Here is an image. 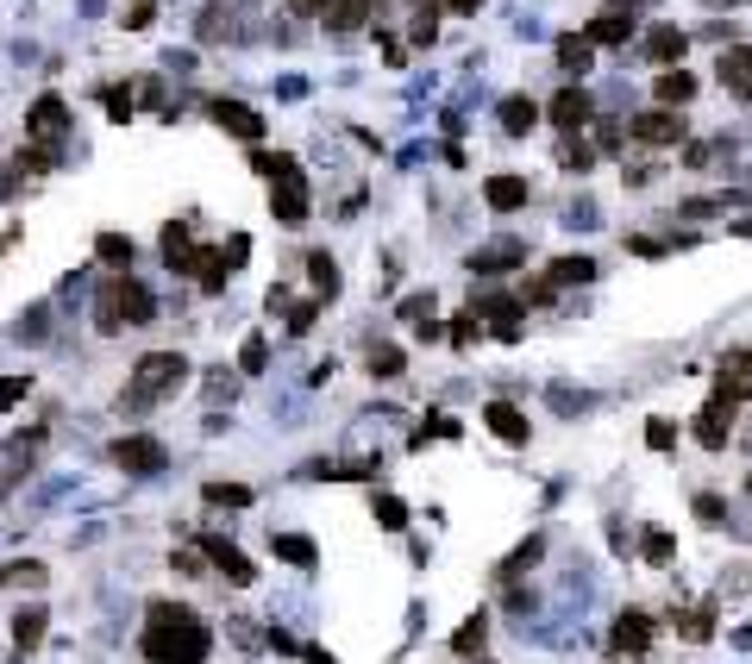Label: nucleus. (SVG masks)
I'll return each instance as SVG.
<instances>
[{
    "label": "nucleus",
    "instance_id": "47",
    "mask_svg": "<svg viewBox=\"0 0 752 664\" xmlns=\"http://www.w3.org/2000/svg\"><path fill=\"white\" fill-rule=\"evenodd\" d=\"M483 332V314H464V320H452V345H470Z\"/></svg>",
    "mask_w": 752,
    "mask_h": 664
},
{
    "label": "nucleus",
    "instance_id": "55",
    "mask_svg": "<svg viewBox=\"0 0 752 664\" xmlns=\"http://www.w3.org/2000/svg\"><path fill=\"white\" fill-rule=\"evenodd\" d=\"M740 239H752V220H746V226H740Z\"/></svg>",
    "mask_w": 752,
    "mask_h": 664
},
{
    "label": "nucleus",
    "instance_id": "24",
    "mask_svg": "<svg viewBox=\"0 0 752 664\" xmlns=\"http://www.w3.org/2000/svg\"><path fill=\"white\" fill-rule=\"evenodd\" d=\"M44 627H51V614H44V608H19L13 614V646L19 652H38L44 646Z\"/></svg>",
    "mask_w": 752,
    "mask_h": 664
},
{
    "label": "nucleus",
    "instance_id": "12",
    "mask_svg": "<svg viewBox=\"0 0 752 664\" xmlns=\"http://www.w3.org/2000/svg\"><path fill=\"white\" fill-rule=\"evenodd\" d=\"M552 126L558 132H583V126H590V94H583L577 82H564L552 94Z\"/></svg>",
    "mask_w": 752,
    "mask_h": 664
},
{
    "label": "nucleus",
    "instance_id": "20",
    "mask_svg": "<svg viewBox=\"0 0 752 664\" xmlns=\"http://www.w3.org/2000/svg\"><path fill=\"white\" fill-rule=\"evenodd\" d=\"M483 201L496 207V213L527 207V176H489V182H483Z\"/></svg>",
    "mask_w": 752,
    "mask_h": 664
},
{
    "label": "nucleus",
    "instance_id": "27",
    "mask_svg": "<svg viewBox=\"0 0 752 664\" xmlns=\"http://www.w3.org/2000/svg\"><path fill=\"white\" fill-rule=\"evenodd\" d=\"M120 314H126V320H151V314H157V301H151V289H145V282L120 276Z\"/></svg>",
    "mask_w": 752,
    "mask_h": 664
},
{
    "label": "nucleus",
    "instance_id": "16",
    "mask_svg": "<svg viewBox=\"0 0 752 664\" xmlns=\"http://www.w3.org/2000/svg\"><path fill=\"white\" fill-rule=\"evenodd\" d=\"M640 51H646L658 69H677V63H684V51H690V32H677V26H658V32L640 44Z\"/></svg>",
    "mask_w": 752,
    "mask_h": 664
},
{
    "label": "nucleus",
    "instance_id": "30",
    "mask_svg": "<svg viewBox=\"0 0 752 664\" xmlns=\"http://www.w3.org/2000/svg\"><path fill=\"white\" fill-rule=\"evenodd\" d=\"M308 276H314V295H320V301L339 295V264H333L326 251H308Z\"/></svg>",
    "mask_w": 752,
    "mask_h": 664
},
{
    "label": "nucleus",
    "instance_id": "38",
    "mask_svg": "<svg viewBox=\"0 0 752 664\" xmlns=\"http://www.w3.org/2000/svg\"><path fill=\"white\" fill-rule=\"evenodd\" d=\"M558 163H564V170H590V163H596V151L583 145L577 132H564V145H558Z\"/></svg>",
    "mask_w": 752,
    "mask_h": 664
},
{
    "label": "nucleus",
    "instance_id": "32",
    "mask_svg": "<svg viewBox=\"0 0 752 664\" xmlns=\"http://www.w3.org/2000/svg\"><path fill=\"white\" fill-rule=\"evenodd\" d=\"M94 251H101V264H113V270H132V239H120V232H101V239H94Z\"/></svg>",
    "mask_w": 752,
    "mask_h": 664
},
{
    "label": "nucleus",
    "instance_id": "3",
    "mask_svg": "<svg viewBox=\"0 0 752 664\" xmlns=\"http://www.w3.org/2000/svg\"><path fill=\"white\" fill-rule=\"evenodd\" d=\"M684 120H677V107H652V113H633V126L627 138L633 145H646V151H665V145H684Z\"/></svg>",
    "mask_w": 752,
    "mask_h": 664
},
{
    "label": "nucleus",
    "instance_id": "2",
    "mask_svg": "<svg viewBox=\"0 0 752 664\" xmlns=\"http://www.w3.org/2000/svg\"><path fill=\"white\" fill-rule=\"evenodd\" d=\"M182 376H188V358H182V351H145V358L132 364V383H138V389L126 395V408H151V401L170 395Z\"/></svg>",
    "mask_w": 752,
    "mask_h": 664
},
{
    "label": "nucleus",
    "instance_id": "44",
    "mask_svg": "<svg viewBox=\"0 0 752 664\" xmlns=\"http://www.w3.org/2000/svg\"><path fill=\"white\" fill-rule=\"evenodd\" d=\"M107 120H113V126H126V120H132V94H126V88H113V94H107Z\"/></svg>",
    "mask_w": 752,
    "mask_h": 664
},
{
    "label": "nucleus",
    "instance_id": "36",
    "mask_svg": "<svg viewBox=\"0 0 752 664\" xmlns=\"http://www.w3.org/2000/svg\"><path fill=\"white\" fill-rule=\"evenodd\" d=\"M364 364H370V376H402L408 358H402V345H370V358H364Z\"/></svg>",
    "mask_w": 752,
    "mask_h": 664
},
{
    "label": "nucleus",
    "instance_id": "26",
    "mask_svg": "<svg viewBox=\"0 0 752 664\" xmlns=\"http://www.w3.org/2000/svg\"><path fill=\"white\" fill-rule=\"evenodd\" d=\"M270 552L282 558V564H301V571H314V539H301V533H270Z\"/></svg>",
    "mask_w": 752,
    "mask_h": 664
},
{
    "label": "nucleus",
    "instance_id": "25",
    "mask_svg": "<svg viewBox=\"0 0 752 664\" xmlns=\"http://www.w3.org/2000/svg\"><path fill=\"white\" fill-rule=\"evenodd\" d=\"M126 314H120V276L101 282V295H94V332H120Z\"/></svg>",
    "mask_w": 752,
    "mask_h": 664
},
{
    "label": "nucleus",
    "instance_id": "51",
    "mask_svg": "<svg viewBox=\"0 0 752 664\" xmlns=\"http://www.w3.org/2000/svg\"><path fill=\"white\" fill-rule=\"evenodd\" d=\"M289 7H295V13H326L333 0H289Z\"/></svg>",
    "mask_w": 752,
    "mask_h": 664
},
{
    "label": "nucleus",
    "instance_id": "18",
    "mask_svg": "<svg viewBox=\"0 0 752 664\" xmlns=\"http://www.w3.org/2000/svg\"><path fill=\"white\" fill-rule=\"evenodd\" d=\"M715 376H721L715 389H727L734 401H746V395H752V351H727V358L715 364Z\"/></svg>",
    "mask_w": 752,
    "mask_h": 664
},
{
    "label": "nucleus",
    "instance_id": "46",
    "mask_svg": "<svg viewBox=\"0 0 752 664\" xmlns=\"http://www.w3.org/2000/svg\"><path fill=\"white\" fill-rule=\"evenodd\" d=\"M26 389H32V376H0V408H13Z\"/></svg>",
    "mask_w": 752,
    "mask_h": 664
},
{
    "label": "nucleus",
    "instance_id": "13",
    "mask_svg": "<svg viewBox=\"0 0 752 664\" xmlns=\"http://www.w3.org/2000/svg\"><path fill=\"white\" fill-rule=\"evenodd\" d=\"M270 213H276V220H289V226H301V220H308V182H301V176H282V182L270 188Z\"/></svg>",
    "mask_w": 752,
    "mask_h": 664
},
{
    "label": "nucleus",
    "instance_id": "39",
    "mask_svg": "<svg viewBox=\"0 0 752 664\" xmlns=\"http://www.w3.org/2000/svg\"><path fill=\"white\" fill-rule=\"evenodd\" d=\"M640 552H646V564H671V558H677V539L658 533V527H646V545H640Z\"/></svg>",
    "mask_w": 752,
    "mask_h": 664
},
{
    "label": "nucleus",
    "instance_id": "50",
    "mask_svg": "<svg viewBox=\"0 0 752 664\" xmlns=\"http://www.w3.org/2000/svg\"><path fill=\"white\" fill-rule=\"evenodd\" d=\"M727 508H721V495H696V520H721Z\"/></svg>",
    "mask_w": 752,
    "mask_h": 664
},
{
    "label": "nucleus",
    "instance_id": "57",
    "mask_svg": "<svg viewBox=\"0 0 752 664\" xmlns=\"http://www.w3.org/2000/svg\"><path fill=\"white\" fill-rule=\"evenodd\" d=\"M477 664H489V658H477Z\"/></svg>",
    "mask_w": 752,
    "mask_h": 664
},
{
    "label": "nucleus",
    "instance_id": "9",
    "mask_svg": "<svg viewBox=\"0 0 752 664\" xmlns=\"http://www.w3.org/2000/svg\"><path fill=\"white\" fill-rule=\"evenodd\" d=\"M195 545L207 552V564H214L220 577H232V583H257V571H251V558L239 552V545H226L220 533H195Z\"/></svg>",
    "mask_w": 752,
    "mask_h": 664
},
{
    "label": "nucleus",
    "instance_id": "33",
    "mask_svg": "<svg viewBox=\"0 0 752 664\" xmlns=\"http://www.w3.org/2000/svg\"><path fill=\"white\" fill-rule=\"evenodd\" d=\"M251 170H257V176H301V170H295V157H289V151H264V145H257V151H251Z\"/></svg>",
    "mask_w": 752,
    "mask_h": 664
},
{
    "label": "nucleus",
    "instance_id": "35",
    "mask_svg": "<svg viewBox=\"0 0 752 664\" xmlns=\"http://www.w3.org/2000/svg\"><path fill=\"white\" fill-rule=\"evenodd\" d=\"M508 264H521V245H496V251H477V257H470V270H477V276L508 270Z\"/></svg>",
    "mask_w": 752,
    "mask_h": 664
},
{
    "label": "nucleus",
    "instance_id": "22",
    "mask_svg": "<svg viewBox=\"0 0 752 664\" xmlns=\"http://www.w3.org/2000/svg\"><path fill=\"white\" fill-rule=\"evenodd\" d=\"M496 120H502V132H508V138H527V132L539 126V107L527 101V94H508V101H502V113H496Z\"/></svg>",
    "mask_w": 752,
    "mask_h": 664
},
{
    "label": "nucleus",
    "instance_id": "10",
    "mask_svg": "<svg viewBox=\"0 0 752 664\" xmlns=\"http://www.w3.org/2000/svg\"><path fill=\"white\" fill-rule=\"evenodd\" d=\"M652 614L646 608H627V614H615V639H608V646H615L621 658H640V652H652Z\"/></svg>",
    "mask_w": 752,
    "mask_h": 664
},
{
    "label": "nucleus",
    "instance_id": "7",
    "mask_svg": "<svg viewBox=\"0 0 752 664\" xmlns=\"http://www.w3.org/2000/svg\"><path fill=\"white\" fill-rule=\"evenodd\" d=\"M113 458H120L126 470H138V477H157V470L170 464L163 439H151V433H126V439H113Z\"/></svg>",
    "mask_w": 752,
    "mask_h": 664
},
{
    "label": "nucleus",
    "instance_id": "48",
    "mask_svg": "<svg viewBox=\"0 0 752 664\" xmlns=\"http://www.w3.org/2000/svg\"><path fill=\"white\" fill-rule=\"evenodd\" d=\"M314 314H320L314 301H295V307H289V332H308V326H314Z\"/></svg>",
    "mask_w": 752,
    "mask_h": 664
},
{
    "label": "nucleus",
    "instance_id": "15",
    "mask_svg": "<svg viewBox=\"0 0 752 664\" xmlns=\"http://www.w3.org/2000/svg\"><path fill=\"white\" fill-rule=\"evenodd\" d=\"M583 38L590 44H627L633 38V7H602L590 26H583Z\"/></svg>",
    "mask_w": 752,
    "mask_h": 664
},
{
    "label": "nucleus",
    "instance_id": "19",
    "mask_svg": "<svg viewBox=\"0 0 752 664\" xmlns=\"http://www.w3.org/2000/svg\"><path fill=\"white\" fill-rule=\"evenodd\" d=\"M226 270H232V257L214 251V245H201V251H195V270H188V276H195L207 295H220V289H226Z\"/></svg>",
    "mask_w": 752,
    "mask_h": 664
},
{
    "label": "nucleus",
    "instance_id": "40",
    "mask_svg": "<svg viewBox=\"0 0 752 664\" xmlns=\"http://www.w3.org/2000/svg\"><path fill=\"white\" fill-rule=\"evenodd\" d=\"M51 170V145H26L19 151V176H44Z\"/></svg>",
    "mask_w": 752,
    "mask_h": 664
},
{
    "label": "nucleus",
    "instance_id": "11",
    "mask_svg": "<svg viewBox=\"0 0 752 664\" xmlns=\"http://www.w3.org/2000/svg\"><path fill=\"white\" fill-rule=\"evenodd\" d=\"M715 76L740 94V101H752V44H721V63H715Z\"/></svg>",
    "mask_w": 752,
    "mask_h": 664
},
{
    "label": "nucleus",
    "instance_id": "37",
    "mask_svg": "<svg viewBox=\"0 0 752 664\" xmlns=\"http://www.w3.org/2000/svg\"><path fill=\"white\" fill-rule=\"evenodd\" d=\"M201 495H207L214 508H251V489H245V483H207Z\"/></svg>",
    "mask_w": 752,
    "mask_h": 664
},
{
    "label": "nucleus",
    "instance_id": "8",
    "mask_svg": "<svg viewBox=\"0 0 752 664\" xmlns=\"http://www.w3.org/2000/svg\"><path fill=\"white\" fill-rule=\"evenodd\" d=\"M207 120H214L220 132H232V138H245V145H257V138H264V113H251L245 101H207Z\"/></svg>",
    "mask_w": 752,
    "mask_h": 664
},
{
    "label": "nucleus",
    "instance_id": "56",
    "mask_svg": "<svg viewBox=\"0 0 752 664\" xmlns=\"http://www.w3.org/2000/svg\"><path fill=\"white\" fill-rule=\"evenodd\" d=\"M420 7H439V0H420Z\"/></svg>",
    "mask_w": 752,
    "mask_h": 664
},
{
    "label": "nucleus",
    "instance_id": "52",
    "mask_svg": "<svg viewBox=\"0 0 752 664\" xmlns=\"http://www.w3.org/2000/svg\"><path fill=\"white\" fill-rule=\"evenodd\" d=\"M445 7H452V13H477L483 0H445Z\"/></svg>",
    "mask_w": 752,
    "mask_h": 664
},
{
    "label": "nucleus",
    "instance_id": "14",
    "mask_svg": "<svg viewBox=\"0 0 752 664\" xmlns=\"http://www.w3.org/2000/svg\"><path fill=\"white\" fill-rule=\"evenodd\" d=\"M483 426H489L502 445H527V414L514 408V401H489V408H483Z\"/></svg>",
    "mask_w": 752,
    "mask_h": 664
},
{
    "label": "nucleus",
    "instance_id": "49",
    "mask_svg": "<svg viewBox=\"0 0 752 664\" xmlns=\"http://www.w3.org/2000/svg\"><path fill=\"white\" fill-rule=\"evenodd\" d=\"M433 314V295H408L402 301V320H427Z\"/></svg>",
    "mask_w": 752,
    "mask_h": 664
},
{
    "label": "nucleus",
    "instance_id": "5",
    "mask_svg": "<svg viewBox=\"0 0 752 664\" xmlns=\"http://www.w3.org/2000/svg\"><path fill=\"white\" fill-rule=\"evenodd\" d=\"M63 132H69V101L63 94H38L32 113H26V138L32 145H57Z\"/></svg>",
    "mask_w": 752,
    "mask_h": 664
},
{
    "label": "nucleus",
    "instance_id": "43",
    "mask_svg": "<svg viewBox=\"0 0 752 664\" xmlns=\"http://www.w3.org/2000/svg\"><path fill=\"white\" fill-rule=\"evenodd\" d=\"M376 520H383V527H408V508L395 502V495H376Z\"/></svg>",
    "mask_w": 752,
    "mask_h": 664
},
{
    "label": "nucleus",
    "instance_id": "31",
    "mask_svg": "<svg viewBox=\"0 0 752 664\" xmlns=\"http://www.w3.org/2000/svg\"><path fill=\"white\" fill-rule=\"evenodd\" d=\"M590 51H596V44L583 38V32H564V38H558V63L571 69V76H583V69H590Z\"/></svg>",
    "mask_w": 752,
    "mask_h": 664
},
{
    "label": "nucleus",
    "instance_id": "34",
    "mask_svg": "<svg viewBox=\"0 0 752 664\" xmlns=\"http://www.w3.org/2000/svg\"><path fill=\"white\" fill-rule=\"evenodd\" d=\"M483 639H489V614H470V621L452 633V652H483Z\"/></svg>",
    "mask_w": 752,
    "mask_h": 664
},
{
    "label": "nucleus",
    "instance_id": "23",
    "mask_svg": "<svg viewBox=\"0 0 752 664\" xmlns=\"http://www.w3.org/2000/svg\"><path fill=\"white\" fill-rule=\"evenodd\" d=\"M364 13H370V0H333L320 19H326V32H333V38H351V32L364 26Z\"/></svg>",
    "mask_w": 752,
    "mask_h": 664
},
{
    "label": "nucleus",
    "instance_id": "28",
    "mask_svg": "<svg viewBox=\"0 0 752 664\" xmlns=\"http://www.w3.org/2000/svg\"><path fill=\"white\" fill-rule=\"evenodd\" d=\"M558 289H577V282H596V257H558V264L546 270Z\"/></svg>",
    "mask_w": 752,
    "mask_h": 664
},
{
    "label": "nucleus",
    "instance_id": "21",
    "mask_svg": "<svg viewBox=\"0 0 752 664\" xmlns=\"http://www.w3.org/2000/svg\"><path fill=\"white\" fill-rule=\"evenodd\" d=\"M195 251L201 245H195V232H188V226H163V264H170V270L188 276V270H195Z\"/></svg>",
    "mask_w": 752,
    "mask_h": 664
},
{
    "label": "nucleus",
    "instance_id": "42",
    "mask_svg": "<svg viewBox=\"0 0 752 664\" xmlns=\"http://www.w3.org/2000/svg\"><path fill=\"white\" fill-rule=\"evenodd\" d=\"M239 364H245V376H257V370L270 364V345H264V339H245V351H239Z\"/></svg>",
    "mask_w": 752,
    "mask_h": 664
},
{
    "label": "nucleus",
    "instance_id": "53",
    "mask_svg": "<svg viewBox=\"0 0 752 664\" xmlns=\"http://www.w3.org/2000/svg\"><path fill=\"white\" fill-rule=\"evenodd\" d=\"M308 664H333V652H326V646H308Z\"/></svg>",
    "mask_w": 752,
    "mask_h": 664
},
{
    "label": "nucleus",
    "instance_id": "29",
    "mask_svg": "<svg viewBox=\"0 0 752 664\" xmlns=\"http://www.w3.org/2000/svg\"><path fill=\"white\" fill-rule=\"evenodd\" d=\"M677 621V633L684 639H709L715 633V602H696V608H684V614H671Z\"/></svg>",
    "mask_w": 752,
    "mask_h": 664
},
{
    "label": "nucleus",
    "instance_id": "1",
    "mask_svg": "<svg viewBox=\"0 0 752 664\" xmlns=\"http://www.w3.org/2000/svg\"><path fill=\"white\" fill-rule=\"evenodd\" d=\"M138 652H145L151 664H201L207 652H214V633H207V621H201L195 608L151 602V608H145V639H138Z\"/></svg>",
    "mask_w": 752,
    "mask_h": 664
},
{
    "label": "nucleus",
    "instance_id": "6",
    "mask_svg": "<svg viewBox=\"0 0 752 664\" xmlns=\"http://www.w3.org/2000/svg\"><path fill=\"white\" fill-rule=\"evenodd\" d=\"M477 314H483V326L496 332V339H508V345L527 332V320H521V295H514V289H508V295H477Z\"/></svg>",
    "mask_w": 752,
    "mask_h": 664
},
{
    "label": "nucleus",
    "instance_id": "41",
    "mask_svg": "<svg viewBox=\"0 0 752 664\" xmlns=\"http://www.w3.org/2000/svg\"><path fill=\"white\" fill-rule=\"evenodd\" d=\"M646 445H652V452H671V445H677V426H671V420H646Z\"/></svg>",
    "mask_w": 752,
    "mask_h": 664
},
{
    "label": "nucleus",
    "instance_id": "45",
    "mask_svg": "<svg viewBox=\"0 0 752 664\" xmlns=\"http://www.w3.org/2000/svg\"><path fill=\"white\" fill-rule=\"evenodd\" d=\"M539 552H546V539H527V545H521V552H514V558L502 564V571H496V577H508V571H521V564H533Z\"/></svg>",
    "mask_w": 752,
    "mask_h": 664
},
{
    "label": "nucleus",
    "instance_id": "4",
    "mask_svg": "<svg viewBox=\"0 0 752 664\" xmlns=\"http://www.w3.org/2000/svg\"><path fill=\"white\" fill-rule=\"evenodd\" d=\"M734 420H740V401L727 389H715L709 401H702V414H696V439L709 445V452H721V445L734 439Z\"/></svg>",
    "mask_w": 752,
    "mask_h": 664
},
{
    "label": "nucleus",
    "instance_id": "58",
    "mask_svg": "<svg viewBox=\"0 0 752 664\" xmlns=\"http://www.w3.org/2000/svg\"><path fill=\"white\" fill-rule=\"evenodd\" d=\"M746 483H752V477H746Z\"/></svg>",
    "mask_w": 752,
    "mask_h": 664
},
{
    "label": "nucleus",
    "instance_id": "54",
    "mask_svg": "<svg viewBox=\"0 0 752 664\" xmlns=\"http://www.w3.org/2000/svg\"><path fill=\"white\" fill-rule=\"evenodd\" d=\"M621 7H652V0H621Z\"/></svg>",
    "mask_w": 752,
    "mask_h": 664
},
{
    "label": "nucleus",
    "instance_id": "17",
    "mask_svg": "<svg viewBox=\"0 0 752 664\" xmlns=\"http://www.w3.org/2000/svg\"><path fill=\"white\" fill-rule=\"evenodd\" d=\"M652 101H658V107H684V101H696V76H690L684 63H677V69H658Z\"/></svg>",
    "mask_w": 752,
    "mask_h": 664
}]
</instances>
